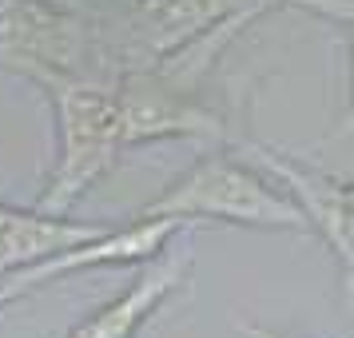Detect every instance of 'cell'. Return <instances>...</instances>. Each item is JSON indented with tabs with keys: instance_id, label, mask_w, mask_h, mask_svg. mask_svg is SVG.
Listing matches in <instances>:
<instances>
[{
	"instance_id": "3",
	"label": "cell",
	"mask_w": 354,
	"mask_h": 338,
	"mask_svg": "<svg viewBox=\"0 0 354 338\" xmlns=\"http://www.w3.org/2000/svg\"><path fill=\"white\" fill-rule=\"evenodd\" d=\"M283 4L287 0H108V20H100V32L115 72L124 76L163 64L219 24L243 32L251 20Z\"/></svg>"
},
{
	"instance_id": "2",
	"label": "cell",
	"mask_w": 354,
	"mask_h": 338,
	"mask_svg": "<svg viewBox=\"0 0 354 338\" xmlns=\"http://www.w3.org/2000/svg\"><path fill=\"white\" fill-rule=\"evenodd\" d=\"M136 219H183V223H239L271 227V231H310L303 207L290 195L274 191L267 176H259L247 160L211 151L167 183L151 203L136 211Z\"/></svg>"
},
{
	"instance_id": "12",
	"label": "cell",
	"mask_w": 354,
	"mask_h": 338,
	"mask_svg": "<svg viewBox=\"0 0 354 338\" xmlns=\"http://www.w3.org/2000/svg\"><path fill=\"white\" fill-rule=\"evenodd\" d=\"M239 335H247V338H283V335H274V330H267V326H251V322H239Z\"/></svg>"
},
{
	"instance_id": "7",
	"label": "cell",
	"mask_w": 354,
	"mask_h": 338,
	"mask_svg": "<svg viewBox=\"0 0 354 338\" xmlns=\"http://www.w3.org/2000/svg\"><path fill=\"white\" fill-rule=\"evenodd\" d=\"M239 156L263 167L267 176H274L287 195L303 207L306 215V227L319 235L335 259L342 263V271H346V303H351V319H354V211L342 203V195H338V179L319 171V167H310L303 163L299 156H287V151H279V147H267V144H251V140H243V144H231Z\"/></svg>"
},
{
	"instance_id": "11",
	"label": "cell",
	"mask_w": 354,
	"mask_h": 338,
	"mask_svg": "<svg viewBox=\"0 0 354 338\" xmlns=\"http://www.w3.org/2000/svg\"><path fill=\"white\" fill-rule=\"evenodd\" d=\"M48 4H60V8H76V12H88V17H100V8L108 0H48Z\"/></svg>"
},
{
	"instance_id": "1",
	"label": "cell",
	"mask_w": 354,
	"mask_h": 338,
	"mask_svg": "<svg viewBox=\"0 0 354 338\" xmlns=\"http://www.w3.org/2000/svg\"><path fill=\"white\" fill-rule=\"evenodd\" d=\"M56 108L60 156L36 211L68 215L84 195L108 176L124 151V115H120V80L104 76H44L36 80Z\"/></svg>"
},
{
	"instance_id": "9",
	"label": "cell",
	"mask_w": 354,
	"mask_h": 338,
	"mask_svg": "<svg viewBox=\"0 0 354 338\" xmlns=\"http://www.w3.org/2000/svg\"><path fill=\"white\" fill-rule=\"evenodd\" d=\"M108 227L76 223L68 215H48V211H17L0 203V274L32 267L40 259L60 255L76 243H88L104 235Z\"/></svg>"
},
{
	"instance_id": "13",
	"label": "cell",
	"mask_w": 354,
	"mask_h": 338,
	"mask_svg": "<svg viewBox=\"0 0 354 338\" xmlns=\"http://www.w3.org/2000/svg\"><path fill=\"white\" fill-rule=\"evenodd\" d=\"M287 4H290V0H287Z\"/></svg>"
},
{
	"instance_id": "10",
	"label": "cell",
	"mask_w": 354,
	"mask_h": 338,
	"mask_svg": "<svg viewBox=\"0 0 354 338\" xmlns=\"http://www.w3.org/2000/svg\"><path fill=\"white\" fill-rule=\"evenodd\" d=\"M290 4L295 8H306V12H319L326 20H338L346 28V40H351V72H354V0H290ZM351 131H354V80H351V104H346V115L338 124L335 140L351 135Z\"/></svg>"
},
{
	"instance_id": "8",
	"label": "cell",
	"mask_w": 354,
	"mask_h": 338,
	"mask_svg": "<svg viewBox=\"0 0 354 338\" xmlns=\"http://www.w3.org/2000/svg\"><path fill=\"white\" fill-rule=\"evenodd\" d=\"M187 267H192V251L160 255L144 274H140V283H131L124 294H115L112 303H104L84 322H76V326L68 330V338H131L147 319H151V310L187 279Z\"/></svg>"
},
{
	"instance_id": "5",
	"label": "cell",
	"mask_w": 354,
	"mask_h": 338,
	"mask_svg": "<svg viewBox=\"0 0 354 338\" xmlns=\"http://www.w3.org/2000/svg\"><path fill=\"white\" fill-rule=\"evenodd\" d=\"M120 115L128 147L156 140L235 144L223 115L195 96V88L167 80L160 68H136L120 76Z\"/></svg>"
},
{
	"instance_id": "4",
	"label": "cell",
	"mask_w": 354,
	"mask_h": 338,
	"mask_svg": "<svg viewBox=\"0 0 354 338\" xmlns=\"http://www.w3.org/2000/svg\"><path fill=\"white\" fill-rule=\"evenodd\" d=\"M0 68L32 84L44 76L120 80L100 20L48 0H0Z\"/></svg>"
},
{
	"instance_id": "6",
	"label": "cell",
	"mask_w": 354,
	"mask_h": 338,
	"mask_svg": "<svg viewBox=\"0 0 354 338\" xmlns=\"http://www.w3.org/2000/svg\"><path fill=\"white\" fill-rule=\"evenodd\" d=\"M183 227V219H131L128 227H115L104 231L96 239L76 243L60 255H48L32 263V267H20V271H4L0 274V306L17 303L32 290L48 287L56 279H64L72 271H88V267H128V263H151L167 251V243L176 239Z\"/></svg>"
}]
</instances>
